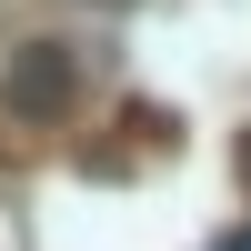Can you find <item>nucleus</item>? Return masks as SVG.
Returning a JSON list of instances; mask_svg holds the SVG:
<instances>
[{"instance_id": "1", "label": "nucleus", "mask_w": 251, "mask_h": 251, "mask_svg": "<svg viewBox=\"0 0 251 251\" xmlns=\"http://www.w3.org/2000/svg\"><path fill=\"white\" fill-rule=\"evenodd\" d=\"M0 91H10L20 121H60L80 100V50H71V40H20L10 71H0Z\"/></svg>"}]
</instances>
